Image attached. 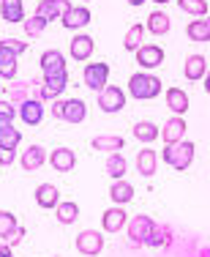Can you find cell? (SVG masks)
Listing matches in <instances>:
<instances>
[{
	"mask_svg": "<svg viewBox=\"0 0 210 257\" xmlns=\"http://www.w3.org/2000/svg\"><path fill=\"white\" fill-rule=\"evenodd\" d=\"M161 90H164V82L156 74H147V71H137L128 79V93L137 101H150L156 96H161Z\"/></svg>",
	"mask_w": 210,
	"mask_h": 257,
	"instance_id": "obj_1",
	"label": "cell"
},
{
	"mask_svg": "<svg viewBox=\"0 0 210 257\" xmlns=\"http://www.w3.org/2000/svg\"><path fill=\"white\" fill-rule=\"evenodd\" d=\"M28 52V41L20 39H3L0 41V79H14L17 77V60L20 55Z\"/></svg>",
	"mask_w": 210,
	"mask_h": 257,
	"instance_id": "obj_2",
	"label": "cell"
},
{
	"mask_svg": "<svg viewBox=\"0 0 210 257\" xmlns=\"http://www.w3.org/2000/svg\"><path fill=\"white\" fill-rule=\"evenodd\" d=\"M194 154H196V145L188 143V140H180V143L166 145L161 159L169 164L172 170H177V173H186L191 164H194Z\"/></svg>",
	"mask_w": 210,
	"mask_h": 257,
	"instance_id": "obj_3",
	"label": "cell"
},
{
	"mask_svg": "<svg viewBox=\"0 0 210 257\" xmlns=\"http://www.w3.org/2000/svg\"><path fill=\"white\" fill-rule=\"evenodd\" d=\"M52 115L58 120H66V123H82L88 118V104L82 99H55Z\"/></svg>",
	"mask_w": 210,
	"mask_h": 257,
	"instance_id": "obj_4",
	"label": "cell"
},
{
	"mask_svg": "<svg viewBox=\"0 0 210 257\" xmlns=\"http://www.w3.org/2000/svg\"><path fill=\"white\" fill-rule=\"evenodd\" d=\"M98 107H101V112H120L123 107H126V90L117 88V85H107L104 90H98Z\"/></svg>",
	"mask_w": 210,
	"mask_h": 257,
	"instance_id": "obj_5",
	"label": "cell"
},
{
	"mask_svg": "<svg viewBox=\"0 0 210 257\" xmlns=\"http://www.w3.org/2000/svg\"><path fill=\"white\" fill-rule=\"evenodd\" d=\"M82 82H85V88L96 90V93L104 90L109 82V63H88L82 71Z\"/></svg>",
	"mask_w": 210,
	"mask_h": 257,
	"instance_id": "obj_6",
	"label": "cell"
},
{
	"mask_svg": "<svg viewBox=\"0 0 210 257\" xmlns=\"http://www.w3.org/2000/svg\"><path fill=\"white\" fill-rule=\"evenodd\" d=\"M153 219L150 216H145V213H139V216H134L131 222H128V243H131L134 249H139V246H145V238H147V232L153 230Z\"/></svg>",
	"mask_w": 210,
	"mask_h": 257,
	"instance_id": "obj_7",
	"label": "cell"
},
{
	"mask_svg": "<svg viewBox=\"0 0 210 257\" xmlns=\"http://www.w3.org/2000/svg\"><path fill=\"white\" fill-rule=\"evenodd\" d=\"M104 249V235L98 230H82L77 235V252L85 257H96Z\"/></svg>",
	"mask_w": 210,
	"mask_h": 257,
	"instance_id": "obj_8",
	"label": "cell"
},
{
	"mask_svg": "<svg viewBox=\"0 0 210 257\" xmlns=\"http://www.w3.org/2000/svg\"><path fill=\"white\" fill-rule=\"evenodd\" d=\"M41 71H44V77H63L69 74V69H66V55L60 50H47L41 55Z\"/></svg>",
	"mask_w": 210,
	"mask_h": 257,
	"instance_id": "obj_9",
	"label": "cell"
},
{
	"mask_svg": "<svg viewBox=\"0 0 210 257\" xmlns=\"http://www.w3.org/2000/svg\"><path fill=\"white\" fill-rule=\"evenodd\" d=\"M90 20H93L90 9H85V6H71V9L60 17V25L66 30H82V28L90 25Z\"/></svg>",
	"mask_w": 210,
	"mask_h": 257,
	"instance_id": "obj_10",
	"label": "cell"
},
{
	"mask_svg": "<svg viewBox=\"0 0 210 257\" xmlns=\"http://www.w3.org/2000/svg\"><path fill=\"white\" fill-rule=\"evenodd\" d=\"M69 88V74L63 77H44V82L39 85V101H55L60 99V93Z\"/></svg>",
	"mask_w": 210,
	"mask_h": 257,
	"instance_id": "obj_11",
	"label": "cell"
},
{
	"mask_svg": "<svg viewBox=\"0 0 210 257\" xmlns=\"http://www.w3.org/2000/svg\"><path fill=\"white\" fill-rule=\"evenodd\" d=\"M137 63H139L145 71L158 69V66L164 63V50H161L158 44H142L139 50H137Z\"/></svg>",
	"mask_w": 210,
	"mask_h": 257,
	"instance_id": "obj_12",
	"label": "cell"
},
{
	"mask_svg": "<svg viewBox=\"0 0 210 257\" xmlns=\"http://www.w3.org/2000/svg\"><path fill=\"white\" fill-rule=\"evenodd\" d=\"M93 50H96V41L90 39L88 33H77L71 39V44H69V55L74 60H79V63H82V60H88L90 55H93Z\"/></svg>",
	"mask_w": 210,
	"mask_h": 257,
	"instance_id": "obj_13",
	"label": "cell"
},
{
	"mask_svg": "<svg viewBox=\"0 0 210 257\" xmlns=\"http://www.w3.org/2000/svg\"><path fill=\"white\" fill-rule=\"evenodd\" d=\"M47 162L52 164L58 173H71V170L77 167V154H74L71 148H55L52 154L47 156Z\"/></svg>",
	"mask_w": 210,
	"mask_h": 257,
	"instance_id": "obj_14",
	"label": "cell"
},
{
	"mask_svg": "<svg viewBox=\"0 0 210 257\" xmlns=\"http://www.w3.org/2000/svg\"><path fill=\"white\" fill-rule=\"evenodd\" d=\"M186 120H183V115H172L169 120L161 126V137H164V143L166 145H172V143H180L183 137H186Z\"/></svg>",
	"mask_w": 210,
	"mask_h": 257,
	"instance_id": "obj_15",
	"label": "cell"
},
{
	"mask_svg": "<svg viewBox=\"0 0 210 257\" xmlns=\"http://www.w3.org/2000/svg\"><path fill=\"white\" fill-rule=\"evenodd\" d=\"M71 9L69 0H39V6H36V14L44 17V20H60V17L66 14V11Z\"/></svg>",
	"mask_w": 210,
	"mask_h": 257,
	"instance_id": "obj_16",
	"label": "cell"
},
{
	"mask_svg": "<svg viewBox=\"0 0 210 257\" xmlns=\"http://www.w3.org/2000/svg\"><path fill=\"white\" fill-rule=\"evenodd\" d=\"M17 115L22 118V123H28V126H39V123H41V118H44V107H41V101H39V99H28V101H22L20 107H17Z\"/></svg>",
	"mask_w": 210,
	"mask_h": 257,
	"instance_id": "obj_17",
	"label": "cell"
},
{
	"mask_svg": "<svg viewBox=\"0 0 210 257\" xmlns=\"http://www.w3.org/2000/svg\"><path fill=\"white\" fill-rule=\"evenodd\" d=\"M126 222H128V216H126V211H123L120 205H117V208H107V211L101 213V227H104V232L123 230V227H126Z\"/></svg>",
	"mask_w": 210,
	"mask_h": 257,
	"instance_id": "obj_18",
	"label": "cell"
},
{
	"mask_svg": "<svg viewBox=\"0 0 210 257\" xmlns=\"http://www.w3.org/2000/svg\"><path fill=\"white\" fill-rule=\"evenodd\" d=\"M36 203H39V208H44V211L58 208V203H60L58 186H55V183H39V186H36Z\"/></svg>",
	"mask_w": 210,
	"mask_h": 257,
	"instance_id": "obj_19",
	"label": "cell"
},
{
	"mask_svg": "<svg viewBox=\"0 0 210 257\" xmlns=\"http://www.w3.org/2000/svg\"><path fill=\"white\" fill-rule=\"evenodd\" d=\"M47 154L41 145H28V151H22V170L25 173H36L39 167H44Z\"/></svg>",
	"mask_w": 210,
	"mask_h": 257,
	"instance_id": "obj_20",
	"label": "cell"
},
{
	"mask_svg": "<svg viewBox=\"0 0 210 257\" xmlns=\"http://www.w3.org/2000/svg\"><path fill=\"white\" fill-rule=\"evenodd\" d=\"M164 99H166V107L172 109V115H183L188 109V96H186V90L183 88H166L164 90Z\"/></svg>",
	"mask_w": 210,
	"mask_h": 257,
	"instance_id": "obj_21",
	"label": "cell"
},
{
	"mask_svg": "<svg viewBox=\"0 0 210 257\" xmlns=\"http://www.w3.org/2000/svg\"><path fill=\"white\" fill-rule=\"evenodd\" d=\"M183 74H186V79H191V82H199V79H205V74H207V60H205V55H188Z\"/></svg>",
	"mask_w": 210,
	"mask_h": 257,
	"instance_id": "obj_22",
	"label": "cell"
},
{
	"mask_svg": "<svg viewBox=\"0 0 210 257\" xmlns=\"http://www.w3.org/2000/svg\"><path fill=\"white\" fill-rule=\"evenodd\" d=\"M0 17H3L6 22H11V25H17V22H25V20H28V17H25L22 0H0Z\"/></svg>",
	"mask_w": 210,
	"mask_h": 257,
	"instance_id": "obj_23",
	"label": "cell"
},
{
	"mask_svg": "<svg viewBox=\"0 0 210 257\" xmlns=\"http://www.w3.org/2000/svg\"><path fill=\"white\" fill-rule=\"evenodd\" d=\"M186 36L191 41H210V14L207 17H199V20H191L186 25Z\"/></svg>",
	"mask_w": 210,
	"mask_h": 257,
	"instance_id": "obj_24",
	"label": "cell"
},
{
	"mask_svg": "<svg viewBox=\"0 0 210 257\" xmlns=\"http://www.w3.org/2000/svg\"><path fill=\"white\" fill-rule=\"evenodd\" d=\"M126 140L120 134H98L93 137V151H107V154H120Z\"/></svg>",
	"mask_w": 210,
	"mask_h": 257,
	"instance_id": "obj_25",
	"label": "cell"
},
{
	"mask_svg": "<svg viewBox=\"0 0 210 257\" xmlns=\"http://www.w3.org/2000/svg\"><path fill=\"white\" fill-rule=\"evenodd\" d=\"M156 167H158V156L153 148H142L137 154V170L139 175H145V178H150V175H156Z\"/></svg>",
	"mask_w": 210,
	"mask_h": 257,
	"instance_id": "obj_26",
	"label": "cell"
},
{
	"mask_svg": "<svg viewBox=\"0 0 210 257\" xmlns=\"http://www.w3.org/2000/svg\"><path fill=\"white\" fill-rule=\"evenodd\" d=\"M169 28H172V22H169V17H166L164 11H153V14L145 20V30L153 33V36H166Z\"/></svg>",
	"mask_w": 210,
	"mask_h": 257,
	"instance_id": "obj_27",
	"label": "cell"
},
{
	"mask_svg": "<svg viewBox=\"0 0 210 257\" xmlns=\"http://www.w3.org/2000/svg\"><path fill=\"white\" fill-rule=\"evenodd\" d=\"M109 200H112L115 205H126V203H131L134 200V186L128 181H115L112 183V189H109Z\"/></svg>",
	"mask_w": 210,
	"mask_h": 257,
	"instance_id": "obj_28",
	"label": "cell"
},
{
	"mask_svg": "<svg viewBox=\"0 0 210 257\" xmlns=\"http://www.w3.org/2000/svg\"><path fill=\"white\" fill-rule=\"evenodd\" d=\"M134 137L139 140V143H156L158 137H161V128H158L153 120H139V123H134Z\"/></svg>",
	"mask_w": 210,
	"mask_h": 257,
	"instance_id": "obj_29",
	"label": "cell"
},
{
	"mask_svg": "<svg viewBox=\"0 0 210 257\" xmlns=\"http://www.w3.org/2000/svg\"><path fill=\"white\" fill-rule=\"evenodd\" d=\"M55 219H58L60 224H66V227H69V224H74L79 219V205L77 203H71V200H60L58 203V208H55Z\"/></svg>",
	"mask_w": 210,
	"mask_h": 257,
	"instance_id": "obj_30",
	"label": "cell"
},
{
	"mask_svg": "<svg viewBox=\"0 0 210 257\" xmlns=\"http://www.w3.org/2000/svg\"><path fill=\"white\" fill-rule=\"evenodd\" d=\"M169 235H172L169 224H153V230L147 232V238H145V246H166V243H169Z\"/></svg>",
	"mask_w": 210,
	"mask_h": 257,
	"instance_id": "obj_31",
	"label": "cell"
},
{
	"mask_svg": "<svg viewBox=\"0 0 210 257\" xmlns=\"http://www.w3.org/2000/svg\"><path fill=\"white\" fill-rule=\"evenodd\" d=\"M126 170H128V162H126V156H123V154H109L107 156V175H109V178L120 181L123 175H126Z\"/></svg>",
	"mask_w": 210,
	"mask_h": 257,
	"instance_id": "obj_32",
	"label": "cell"
},
{
	"mask_svg": "<svg viewBox=\"0 0 210 257\" xmlns=\"http://www.w3.org/2000/svg\"><path fill=\"white\" fill-rule=\"evenodd\" d=\"M22 143V132L20 128H14V123L11 126H0V148H11L17 151Z\"/></svg>",
	"mask_w": 210,
	"mask_h": 257,
	"instance_id": "obj_33",
	"label": "cell"
},
{
	"mask_svg": "<svg viewBox=\"0 0 210 257\" xmlns=\"http://www.w3.org/2000/svg\"><path fill=\"white\" fill-rule=\"evenodd\" d=\"M142 36H145V25H131L126 30V36H123V47H126L128 52H137L142 47Z\"/></svg>",
	"mask_w": 210,
	"mask_h": 257,
	"instance_id": "obj_34",
	"label": "cell"
},
{
	"mask_svg": "<svg viewBox=\"0 0 210 257\" xmlns=\"http://www.w3.org/2000/svg\"><path fill=\"white\" fill-rule=\"evenodd\" d=\"M177 6H180V11L194 17V20L207 17V0H177Z\"/></svg>",
	"mask_w": 210,
	"mask_h": 257,
	"instance_id": "obj_35",
	"label": "cell"
},
{
	"mask_svg": "<svg viewBox=\"0 0 210 257\" xmlns=\"http://www.w3.org/2000/svg\"><path fill=\"white\" fill-rule=\"evenodd\" d=\"M49 22L44 20V17H39V14H33V17H28V20L22 22V28H25V33L30 36V39H36V36H41L47 30Z\"/></svg>",
	"mask_w": 210,
	"mask_h": 257,
	"instance_id": "obj_36",
	"label": "cell"
},
{
	"mask_svg": "<svg viewBox=\"0 0 210 257\" xmlns=\"http://www.w3.org/2000/svg\"><path fill=\"white\" fill-rule=\"evenodd\" d=\"M17 118V107L9 99H0V126H11Z\"/></svg>",
	"mask_w": 210,
	"mask_h": 257,
	"instance_id": "obj_37",
	"label": "cell"
},
{
	"mask_svg": "<svg viewBox=\"0 0 210 257\" xmlns=\"http://www.w3.org/2000/svg\"><path fill=\"white\" fill-rule=\"evenodd\" d=\"M17 227V216L11 211H0V238H6L11 230Z\"/></svg>",
	"mask_w": 210,
	"mask_h": 257,
	"instance_id": "obj_38",
	"label": "cell"
},
{
	"mask_svg": "<svg viewBox=\"0 0 210 257\" xmlns=\"http://www.w3.org/2000/svg\"><path fill=\"white\" fill-rule=\"evenodd\" d=\"M22 238H25V227H22V224H17V227L3 238V243H9V246H17V243H22Z\"/></svg>",
	"mask_w": 210,
	"mask_h": 257,
	"instance_id": "obj_39",
	"label": "cell"
},
{
	"mask_svg": "<svg viewBox=\"0 0 210 257\" xmlns=\"http://www.w3.org/2000/svg\"><path fill=\"white\" fill-rule=\"evenodd\" d=\"M17 162V151L11 148H0V167H9V164Z\"/></svg>",
	"mask_w": 210,
	"mask_h": 257,
	"instance_id": "obj_40",
	"label": "cell"
},
{
	"mask_svg": "<svg viewBox=\"0 0 210 257\" xmlns=\"http://www.w3.org/2000/svg\"><path fill=\"white\" fill-rule=\"evenodd\" d=\"M9 254H11V246H9V243L0 241V257H9Z\"/></svg>",
	"mask_w": 210,
	"mask_h": 257,
	"instance_id": "obj_41",
	"label": "cell"
},
{
	"mask_svg": "<svg viewBox=\"0 0 210 257\" xmlns=\"http://www.w3.org/2000/svg\"><path fill=\"white\" fill-rule=\"evenodd\" d=\"M147 0H128V6H134V9H139V6H145Z\"/></svg>",
	"mask_w": 210,
	"mask_h": 257,
	"instance_id": "obj_42",
	"label": "cell"
},
{
	"mask_svg": "<svg viewBox=\"0 0 210 257\" xmlns=\"http://www.w3.org/2000/svg\"><path fill=\"white\" fill-rule=\"evenodd\" d=\"M205 90L210 93V74H205Z\"/></svg>",
	"mask_w": 210,
	"mask_h": 257,
	"instance_id": "obj_43",
	"label": "cell"
},
{
	"mask_svg": "<svg viewBox=\"0 0 210 257\" xmlns=\"http://www.w3.org/2000/svg\"><path fill=\"white\" fill-rule=\"evenodd\" d=\"M153 3H158V6H164V3H169V0H153Z\"/></svg>",
	"mask_w": 210,
	"mask_h": 257,
	"instance_id": "obj_44",
	"label": "cell"
},
{
	"mask_svg": "<svg viewBox=\"0 0 210 257\" xmlns=\"http://www.w3.org/2000/svg\"><path fill=\"white\" fill-rule=\"evenodd\" d=\"M79 3H90V0H79Z\"/></svg>",
	"mask_w": 210,
	"mask_h": 257,
	"instance_id": "obj_45",
	"label": "cell"
},
{
	"mask_svg": "<svg viewBox=\"0 0 210 257\" xmlns=\"http://www.w3.org/2000/svg\"><path fill=\"white\" fill-rule=\"evenodd\" d=\"M0 93H3V85H0Z\"/></svg>",
	"mask_w": 210,
	"mask_h": 257,
	"instance_id": "obj_46",
	"label": "cell"
},
{
	"mask_svg": "<svg viewBox=\"0 0 210 257\" xmlns=\"http://www.w3.org/2000/svg\"><path fill=\"white\" fill-rule=\"evenodd\" d=\"M9 257H14V254H9Z\"/></svg>",
	"mask_w": 210,
	"mask_h": 257,
	"instance_id": "obj_47",
	"label": "cell"
}]
</instances>
